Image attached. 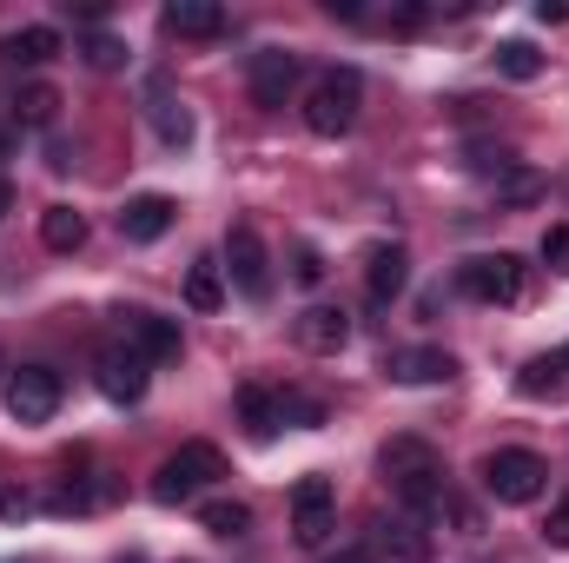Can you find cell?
I'll return each mask as SVG.
<instances>
[{"label":"cell","instance_id":"1","mask_svg":"<svg viewBox=\"0 0 569 563\" xmlns=\"http://www.w3.org/2000/svg\"><path fill=\"white\" fill-rule=\"evenodd\" d=\"M358 107H365L358 67H325V73L311 80V93H305V127H311L318 140H338V134L358 127Z\"/></svg>","mask_w":569,"mask_h":563},{"label":"cell","instance_id":"2","mask_svg":"<svg viewBox=\"0 0 569 563\" xmlns=\"http://www.w3.org/2000/svg\"><path fill=\"white\" fill-rule=\"evenodd\" d=\"M219 477H226L219 444H179V451L152 471V497H159V504H192V497L212 491Z\"/></svg>","mask_w":569,"mask_h":563},{"label":"cell","instance_id":"3","mask_svg":"<svg viewBox=\"0 0 569 563\" xmlns=\"http://www.w3.org/2000/svg\"><path fill=\"white\" fill-rule=\"evenodd\" d=\"M483 491L497 504H537L550 491V464L537 451H490L483 457Z\"/></svg>","mask_w":569,"mask_h":563},{"label":"cell","instance_id":"4","mask_svg":"<svg viewBox=\"0 0 569 563\" xmlns=\"http://www.w3.org/2000/svg\"><path fill=\"white\" fill-rule=\"evenodd\" d=\"M457 292L477 305H517L523 298V259L517 253H477L457 266Z\"/></svg>","mask_w":569,"mask_h":563},{"label":"cell","instance_id":"5","mask_svg":"<svg viewBox=\"0 0 569 563\" xmlns=\"http://www.w3.org/2000/svg\"><path fill=\"white\" fill-rule=\"evenodd\" d=\"M0 405H7V418L13 424H47L53 412H60V372H47V365H20V372L7 378Z\"/></svg>","mask_w":569,"mask_h":563},{"label":"cell","instance_id":"6","mask_svg":"<svg viewBox=\"0 0 569 563\" xmlns=\"http://www.w3.org/2000/svg\"><path fill=\"white\" fill-rule=\"evenodd\" d=\"M331 524H338V491H331V477H298V491H291V537H298L305 551H318V544L331 537Z\"/></svg>","mask_w":569,"mask_h":563},{"label":"cell","instance_id":"7","mask_svg":"<svg viewBox=\"0 0 569 563\" xmlns=\"http://www.w3.org/2000/svg\"><path fill=\"white\" fill-rule=\"evenodd\" d=\"M226 273H232V285L246 298H272V253H266V239L252 226H232L226 233Z\"/></svg>","mask_w":569,"mask_h":563},{"label":"cell","instance_id":"8","mask_svg":"<svg viewBox=\"0 0 569 563\" xmlns=\"http://www.w3.org/2000/svg\"><path fill=\"white\" fill-rule=\"evenodd\" d=\"M146 372H152V365H146L133 345H107V352L93 358V385H100L113 405H140L146 398Z\"/></svg>","mask_w":569,"mask_h":563},{"label":"cell","instance_id":"9","mask_svg":"<svg viewBox=\"0 0 569 563\" xmlns=\"http://www.w3.org/2000/svg\"><path fill=\"white\" fill-rule=\"evenodd\" d=\"M120 345H133L146 365H172L179 358V325L159 312H120Z\"/></svg>","mask_w":569,"mask_h":563},{"label":"cell","instance_id":"10","mask_svg":"<svg viewBox=\"0 0 569 563\" xmlns=\"http://www.w3.org/2000/svg\"><path fill=\"white\" fill-rule=\"evenodd\" d=\"M246 87H252V107H284V93L298 87V53H284V47L252 53V67H246Z\"/></svg>","mask_w":569,"mask_h":563},{"label":"cell","instance_id":"11","mask_svg":"<svg viewBox=\"0 0 569 563\" xmlns=\"http://www.w3.org/2000/svg\"><path fill=\"white\" fill-rule=\"evenodd\" d=\"M291 338H298L305 352L331 358V352H345V345H351V318H345L338 305H305V312H298V325H291Z\"/></svg>","mask_w":569,"mask_h":563},{"label":"cell","instance_id":"12","mask_svg":"<svg viewBox=\"0 0 569 563\" xmlns=\"http://www.w3.org/2000/svg\"><path fill=\"white\" fill-rule=\"evenodd\" d=\"M172 199L166 192H140V199H127L120 206V239H133V246H152V239H166L172 233Z\"/></svg>","mask_w":569,"mask_h":563},{"label":"cell","instance_id":"13","mask_svg":"<svg viewBox=\"0 0 569 563\" xmlns=\"http://www.w3.org/2000/svg\"><path fill=\"white\" fill-rule=\"evenodd\" d=\"M146 113H152V127H159V140H166V146L192 140V113H186V100L172 93V80H166V73H152V80H146Z\"/></svg>","mask_w":569,"mask_h":563},{"label":"cell","instance_id":"14","mask_svg":"<svg viewBox=\"0 0 569 563\" xmlns=\"http://www.w3.org/2000/svg\"><path fill=\"white\" fill-rule=\"evenodd\" d=\"M378 557L385 563H430V531L418 517H378Z\"/></svg>","mask_w":569,"mask_h":563},{"label":"cell","instance_id":"15","mask_svg":"<svg viewBox=\"0 0 569 563\" xmlns=\"http://www.w3.org/2000/svg\"><path fill=\"white\" fill-rule=\"evenodd\" d=\"M411 279V253L405 246H371L365 253V292H371V305H391L398 292Z\"/></svg>","mask_w":569,"mask_h":563},{"label":"cell","instance_id":"16","mask_svg":"<svg viewBox=\"0 0 569 563\" xmlns=\"http://www.w3.org/2000/svg\"><path fill=\"white\" fill-rule=\"evenodd\" d=\"M385 372H391L398 385H443V378H457V358L437 352V345H411V352H391Z\"/></svg>","mask_w":569,"mask_h":563},{"label":"cell","instance_id":"17","mask_svg":"<svg viewBox=\"0 0 569 563\" xmlns=\"http://www.w3.org/2000/svg\"><path fill=\"white\" fill-rule=\"evenodd\" d=\"M166 33H179V40H212V33H226V7H212V0H172V7H166Z\"/></svg>","mask_w":569,"mask_h":563},{"label":"cell","instance_id":"18","mask_svg":"<svg viewBox=\"0 0 569 563\" xmlns=\"http://www.w3.org/2000/svg\"><path fill=\"white\" fill-rule=\"evenodd\" d=\"M53 53H60V33L53 27H20V33L0 40V60L7 67H47Z\"/></svg>","mask_w":569,"mask_h":563},{"label":"cell","instance_id":"19","mask_svg":"<svg viewBox=\"0 0 569 563\" xmlns=\"http://www.w3.org/2000/svg\"><path fill=\"white\" fill-rule=\"evenodd\" d=\"M40 246H47V253H80V246H87V219H80L73 206H47V213H40Z\"/></svg>","mask_w":569,"mask_h":563},{"label":"cell","instance_id":"20","mask_svg":"<svg viewBox=\"0 0 569 563\" xmlns=\"http://www.w3.org/2000/svg\"><path fill=\"white\" fill-rule=\"evenodd\" d=\"M239 418H246V431H252V437H272V431L284 424L279 392H266V385H239Z\"/></svg>","mask_w":569,"mask_h":563},{"label":"cell","instance_id":"21","mask_svg":"<svg viewBox=\"0 0 569 563\" xmlns=\"http://www.w3.org/2000/svg\"><path fill=\"white\" fill-rule=\"evenodd\" d=\"M53 113H60V93H53L47 80H27V87L13 93V120H20V127H53Z\"/></svg>","mask_w":569,"mask_h":563},{"label":"cell","instance_id":"22","mask_svg":"<svg viewBox=\"0 0 569 563\" xmlns=\"http://www.w3.org/2000/svg\"><path fill=\"white\" fill-rule=\"evenodd\" d=\"M517 392L523 398H569V378L557 358H530L523 372H517Z\"/></svg>","mask_w":569,"mask_h":563},{"label":"cell","instance_id":"23","mask_svg":"<svg viewBox=\"0 0 569 563\" xmlns=\"http://www.w3.org/2000/svg\"><path fill=\"white\" fill-rule=\"evenodd\" d=\"M186 305H192V312H219V305H226V279H219L212 259H199V266L186 273Z\"/></svg>","mask_w":569,"mask_h":563},{"label":"cell","instance_id":"24","mask_svg":"<svg viewBox=\"0 0 569 563\" xmlns=\"http://www.w3.org/2000/svg\"><path fill=\"white\" fill-rule=\"evenodd\" d=\"M199 524H206L212 537H246V531H252V511L232 504V497H212V504L199 511Z\"/></svg>","mask_w":569,"mask_h":563},{"label":"cell","instance_id":"25","mask_svg":"<svg viewBox=\"0 0 569 563\" xmlns=\"http://www.w3.org/2000/svg\"><path fill=\"white\" fill-rule=\"evenodd\" d=\"M497 73H503V80H537V73H543V53H537L530 40H503V47H497Z\"/></svg>","mask_w":569,"mask_h":563},{"label":"cell","instance_id":"26","mask_svg":"<svg viewBox=\"0 0 569 563\" xmlns=\"http://www.w3.org/2000/svg\"><path fill=\"white\" fill-rule=\"evenodd\" d=\"M537 192H543V179H537L530 166H510V172L497 179V206H530Z\"/></svg>","mask_w":569,"mask_h":563},{"label":"cell","instance_id":"27","mask_svg":"<svg viewBox=\"0 0 569 563\" xmlns=\"http://www.w3.org/2000/svg\"><path fill=\"white\" fill-rule=\"evenodd\" d=\"M87 67H100V73H113V67H127V40H113V33H87Z\"/></svg>","mask_w":569,"mask_h":563},{"label":"cell","instance_id":"28","mask_svg":"<svg viewBox=\"0 0 569 563\" xmlns=\"http://www.w3.org/2000/svg\"><path fill=\"white\" fill-rule=\"evenodd\" d=\"M279 412H284V424H325V405L318 398H305V392H279Z\"/></svg>","mask_w":569,"mask_h":563},{"label":"cell","instance_id":"29","mask_svg":"<svg viewBox=\"0 0 569 563\" xmlns=\"http://www.w3.org/2000/svg\"><path fill=\"white\" fill-rule=\"evenodd\" d=\"M325 273H331V266H325L318 246H298V253H291V279L298 285H325Z\"/></svg>","mask_w":569,"mask_h":563},{"label":"cell","instance_id":"30","mask_svg":"<svg viewBox=\"0 0 569 563\" xmlns=\"http://www.w3.org/2000/svg\"><path fill=\"white\" fill-rule=\"evenodd\" d=\"M543 544L550 551H569V491L550 504V517H543Z\"/></svg>","mask_w":569,"mask_h":563},{"label":"cell","instance_id":"31","mask_svg":"<svg viewBox=\"0 0 569 563\" xmlns=\"http://www.w3.org/2000/svg\"><path fill=\"white\" fill-rule=\"evenodd\" d=\"M537 253H543V266H550V273H569V226H550Z\"/></svg>","mask_w":569,"mask_h":563},{"label":"cell","instance_id":"32","mask_svg":"<svg viewBox=\"0 0 569 563\" xmlns=\"http://www.w3.org/2000/svg\"><path fill=\"white\" fill-rule=\"evenodd\" d=\"M20 517H33V497L27 491H0V524H20Z\"/></svg>","mask_w":569,"mask_h":563},{"label":"cell","instance_id":"33","mask_svg":"<svg viewBox=\"0 0 569 563\" xmlns=\"http://www.w3.org/2000/svg\"><path fill=\"white\" fill-rule=\"evenodd\" d=\"M325 563H378L371 551H338V557H325Z\"/></svg>","mask_w":569,"mask_h":563},{"label":"cell","instance_id":"34","mask_svg":"<svg viewBox=\"0 0 569 563\" xmlns=\"http://www.w3.org/2000/svg\"><path fill=\"white\" fill-rule=\"evenodd\" d=\"M7 213H13V186L0 179V219H7Z\"/></svg>","mask_w":569,"mask_h":563},{"label":"cell","instance_id":"35","mask_svg":"<svg viewBox=\"0 0 569 563\" xmlns=\"http://www.w3.org/2000/svg\"><path fill=\"white\" fill-rule=\"evenodd\" d=\"M550 358H557V365H563V378H569V345H563V352H550Z\"/></svg>","mask_w":569,"mask_h":563}]
</instances>
